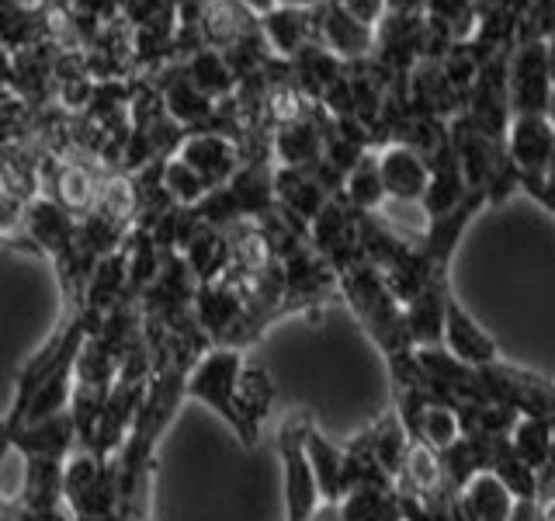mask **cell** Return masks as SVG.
<instances>
[{"mask_svg":"<svg viewBox=\"0 0 555 521\" xmlns=\"http://www.w3.org/2000/svg\"><path fill=\"white\" fill-rule=\"evenodd\" d=\"M490 473H493L503 486H507V491L514 494V500H534V497H538V469H531L525 459H520L511 442H507V448H503L500 456L493 459Z\"/></svg>","mask_w":555,"mask_h":521,"instance_id":"obj_16","label":"cell"},{"mask_svg":"<svg viewBox=\"0 0 555 521\" xmlns=\"http://www.w3.org/2000/svg\"><path fill=\"white\" fill-rule=\"evenodd\" d=\"M306 434H309L306 417H288L282 431H278V456H282V466H285L288 521H309L320 511V500H323L317 476H312L309 456H306Z\"/></svg>","mask_w":555,"mask_h":521,"instance_id":"obj_2","label":"cell"},{"mask_svg":"<svg viewBox=\"0 0 555 521\" xmlns=\"http://www.w3.org/2000/svg\"><path fill=\"white\" fill-rule=\"evenodd\" d=\"M271 404H274V382L268 369L257 361H243L240 379H236V410L243 421L240 439L247 445L260 439V424H264V417L271 414Z\"/></svg>","mask_w":555,"mask_h":521,"instance_id":"obj_5","label":"cell"},{"mask_svg":"<svg viewBox=\"0 0 555 521\" xmlns=\"http://www.w3.org/2000/svg\"><path fill=\"white\" fill-rule=\"evenodd\" d=\"M441 344L459 361L473 365V369H486V365H493V358H496L493 338L486 334V330L473 317H468V313L455 300H448V317H444V338H441Z\"/></svg>","mask_w":555,"mask_h":521,"instance_id":"obj_6","label":"cell"},{"mask_svg":"<svg viewBox=\"0 0 555 521\" xmlns=\"http://www.w3.org/2000/svg\"><path fill=\"white\" fill-rule=\"evenodd\" d=\"M514 150L520 156V164L542 167L548 156H552V136H548V129L538 126V122H525V126H520V132L514 136Z\"/></svg>","mask_w":555,"mask_h":521,"instance_id":"obj_20","label":"cell"},{"mask_svg":"<svg viewBox=\"0 0 555 521\" xmlns=\"http://www.w3.org/2000/svg\"><path fill=\"white\" fill-rule=\"evenodd\" d=\"M25 216H28V202L17 199L14 191L0 188V237H22Z\"/></svg>","mask_w":555,"mask_h":521,"instance_id":"obj_23","label":"cell"},{"mask_svg":"<svg viewBox=\"0 0 555 521\" xmlns=\"http://www.w3.org/2000/svg\"><path fill=\"white\" fill-rule=\"evenodd\" d=\"M164 104H167V115L178 122V126L191 129V126H202V122L212 118V104H208V98L198 91L195 84H191V77H178L173 84H167L164 91Z\"/></svg>","mask_w":555,"mask_h":521,"instance_id":"obj_13","label":"cell"},{"mask_svg":"<svg viewBox=\"0 0 555 521\" xmlns=\"http://www.w3.org/2000/svg\"><path fill=\"white\" fill-rule=\"evenodd\" d=\"M337 514L340 521H403L396 491H351Z\"/></svg>","mask_w":555,"mask_h":521,"instance_id":"obj_14","label":"cell"},{"mask_svg":"<svg viewBox=\"0 0 555 521\" xmlns=\"http://www.w3.org/2000/svg\"><path fill=\"white\" fill-rule=\"evenodd\" d=\"M14 4H31V0H14Z\"/></svg>","mask_w":555,"mask_h":521,"instance_id":"obj_29","label":"cell"},{"mask_svg":"<svg viewBox=\"0 0 555 521\" xmlns=\"http://www.w3.org/2000/svg\"><path fill=\"white\" fill-rule=\"evenodd\" d=\"M295 4H299V0H295Z\"/></svg>","mask_w":555,"mask_h":521,"instance_id":"obj_30","label":"cell"},{"mask_svg":"<svg viewBox=\"0 0 555 521\" xmlns=\"http://www.w3.org/2000/svg\"><path fill=\"white\" fill-rule=\"evenodd\" d=\"M511 445L520 459H525L531 469L548 466L552 452H555V431L545 417H525L520 414L514 428H511Z\"/></svg>","mask_w":555,"mask_h":521,"instance_id":"obj_12","label":"cell"},{"mask_svg":"<svg viewBox=\"0 0 555 521\" xmlns=\"http://www.w3.org/2000/svg\"><path fill=\"white\" fill-rule=\"evenodd\" d=\"M188 77H191V84H195L205 98L225 94V91H230V87H233V74H230V66H225V60L219 56V52H208V49H202L198 56L191 60V66H188Z\"/></svg>","mask_w":555,"mask_h":521,"instance_id":"obj_18","label":"cell"},{"mask_svg":"<svg viewBox=\"0 0 555 521\" xmlns=\"http://www.w3.org/2000/svg\"><path fill=\"white\" fill-rule=\"evenodd\" d=\"M8 456H14V428L8 424V417H0V466Z\"/></svg>","mask_w":555,"mask_h":521,"instance_id":"obj_26","label":"cell"},{"mask_svg":"<svg viewBox=\"0 0 555 521\" xmlns=\"http://www.w3.org/2000/svg\"><path fill=\"white\" fill-rule=\"evenodd\" d=\"M17 452V448H14ZM22 456V452H17ZM25 473H22V494H17V508L46 514L63 508V462L56 459H39V456H22Z\"/></svg>","mask_w":555,"mask_h":521,"instance_id":"obj_7","label":"cell"},{"mask_svg":"<svg viewBox=\"0 0 555 521\" xmlns=\"http://www.w3.org/2000/svg\"><path fill=\"white\" fill-rule=\"evenodd\" d=\"M278 150H282L285 164H292V167L306 164V161L317 156V136H312L309 129H302V126H292V129L282 132V139H278Z\"/></svg>","mask_w":555,"mask_h":521,"instance_id":"obj_21","label":"cell"},{"mask_svg":"<svg viewBox=\"0 0 555 521\" xmlns=\"http://www.w3.org/2000/svg\"><path fill=\"white\" fill-rule=\"evenodd\" d=\"M462 504L476 521H507L517 500L493 473H479V476H473L465 483Z\"/></svg>","mask_w":555,"mask_h":521,"instance_id":"obj_10","label":"cell"},{"mask_svg":"<svg viewBox=\"0 0 555 521\" xmlns=\"http://www.w3.org/2000/svg\"><path fill=\"white\" fill-rule=\"evenodd\" d=\"M164 188L173 199V205H191V208L208 195V185L181 161V156L178 161H164Z\"/></svg>","mask_w":555,"mask_h":521,"instance_id":"obj_19","label":"cell"},{"mask_svg":"<svg viewBox=\"0 0 555 521\" xmlns=\"http://www.w3.org/2000/svg\"><path fill=\"white\" fill-rule=\"evenodd\" d=\"M74 445H77V424L69 407L63 414L46 417V421L22 424L14 434V448L22 452V456H39V459H56V462H66Z\"/></svg>","mask_w":555,"mask_h":521,"instance_id":"obj_4","label":"cell"},{"mask_svg":"<svg viewBox=\"0 0 555 521\" xmlns=\"http://www.w3.org/2000/svg\"><path fill=\"white\" fill-rule=\"evenodd\" d=\"M507 521H542V511H538L534 500H517Z\"/></svg>","mask_w":555,"mask_h":521,"instance_id":"obj_25","label":"cell"},{"mask_svg":"<svg viewBox=\"0 0 555 521\" xmlns=\"http://www.w3.org/2000/svg\"><path fill=\"white\" fill-rule=\"evenodd\" d=\"M306 456H309V466H312V476H317L320 497L326 504L344 500V456H347V448H337L334 442H326L320 431L309 428Z\"/></svg>","mask_w":555,"mask_h":521,"instance_id":"obj_9","label":"cell"},{"mask_svg":"<svg viewBox=\"0 0 555 521\" xmlns=\"http://www.w3.org/2000/svg\"><path fill=\"white\" fill-rule=\"evenodd\" d=\"M243 369L240 347H212L188 372V396L212 407L222 421H230L236 434H243V421L236 410V379Z\"/></svg>","mask_w":555,"mask_h":521,"instance_id":"obj_1","label":"cell"},{"mask_svg":"<svg viewBox=\"0 0 555 521\" xmlns=\"http://www.w3.org/2000/svg\"><path fill=\"white\" fill-rule=\"evenodd\" d=\"M406 334L416 347H427V344H441L444 338V317H448V300L441 285H427L416 300L406 303Z\"/></svg>","mask_w":555,"mask_h":521,"instance_id":"obj_8","label":"cell"},{"mask_svg":"<svg viewBox=\"0 0 555 521\" xmlns=\"http://www.w3.org/2000/svg\"><path fill=\"white\" fill-rule=\"evenodd\" d=\"M268 35L274 39L278 49L288 52V49H295V42H299V35H302V17L295 11H278L268 22Z\"/></svg>","mask_w":555,"mask_h":521,"instance_id":"obj_24","label":"cell"},{"mask_svg":"<svg viewBox=\"0 0 555 521\" xmlns=\"http://www.w3.org/2000/svg\"><path fill=\"white\" fill-rule=\"evenodd\" d=\"M243 4H250L254 11H268V8H271V0H243Z\"/></svg>","mask_w":555,"mask_h":521,"instance_id":"obj_27","label":"cell"},{"mask_svg":"<svg viewBox=\"0 0 555 521\" xmlns=\"http://www.w3.org/2000/svg\"><path fill=\"white\" fill-rule=\"evenodd\" d=\"M382 195H386V188H382V174L378 167L372 164H358L354 174H351V199L358 205H378Z\"/></svg>","mask_w":555,"mask_h":521,"instance_id":"obj_22","label":"cell"},{"mask_svg":"<svg viewBox=\"0 0 555 521\" xmlns=\"http://www.w3.org/2000/svg\"><path fill=\"white\" fill-rule=\"evenodd\" d=\"M278 195H282V202L288 205V213L306 216V219H317L323 208V188L295 170L278 174Z\"/></svg>","mask_w":555,"mask_h":521,"instance_id":"obj_17","label":"cell"},{"mask_svg":"<svg viewBox=\"0 0 555 521\" xmlns=\"http://www.w3.org/2000/svg\"><path fill=\"white\" fill-rule=\"evenodd\" d=\"M178 156L208 185V191L230 185V178L236 174V150H233L230 139L219 136V132L188 136L178 150Z\"/></svg>","mask_w":555,"mask_h":521,"instance_id":"obj_3","label":"cell"},{"mask_svg":"<svg viewBox=\"0 0 555 521\" xmlns=\"http://www.w3.org/2000/svg\"><path fill=\"white\" fill-rule=\"evenodd\" d=\"M413 442H424L427 448L441 452L448 445H455L462 439V424H459V414L455 407H444V404H430L424 407V414L416 417L413 424Z\"/></svg>","mask_w":555,"mask_h":521,"instance_id":"obj_15","label":"cell"},{"mask_svg":"<svg viewBox=\"0 0 555 521\" xmlns=\"http://www.w3.org/2000/svg\"><path fill=\"white\" fill-rule=\"evenodd\" d=\"M8 508V497H4V491H0V511H4Z\"/></svg>","mask_w":555,"mask_h":521,"instance_id":"obj_28","label":"cell"},{"mask_svg":"<svg viewBox=\"0 0 555 521\" xmlns=\"http://www.w3.org/2000/svg\"><path fill=\"white\" fill-rule=\"evenodd\" d=\"M378 174H382V188H386L392 199H403V202L421 199L427 188V167L406 150H392L386 161H382Z\"/></svg>","mask_w":555,"mask_h":521,"instance_id":"obj_11","label":"cell"}]
</instances>
